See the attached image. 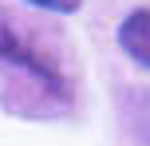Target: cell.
<instances>
[{
	"label": "cell",
	"instance_id": "3",
	"mask_svg": "<svg viewBox=\"0 0 150 146\" xmlns=\"http://www.w3.org/2000/svg\"><path fill=\"white\" fill-rule=\"evenodd\" d=\"M138 146H150V91H142V103H138Z\"/></svg>",
	"mask_w": 150,
	"mask_h": 146
},
{
	"label": "cell",
	"instance_id": "2",
	"mask_svg": "<svg viewBox=\"0 0 150 146\" xmlns=\"http://www.w3.org/2000/svg\"><path fill=\"white\" fill-rule=\"evenodd\" d=\"M119 44L130 59H138L142 67H150V8H138L122 20L119 28Z\"/></svg>",
	"mask_w": 150,
	"mask_h": 146
},
{
	"label": "cell",
	"instance_id": "1",
	"mask_svg": "<svg viewBox=\"0 0 150 146\" xmlns=\"http://www.w3.org/2000/svg\"><path fill=\"white\" fill-rule=\"evenodd\" d=\"M0 67L32 79V83L40 87V95H55L59 103L67 99V83H63L59 67H55L24 32H16L8 20H0Z\"/></svg>",
	"mask_w": 150,
	"mask_h": 146
},
{
	"label": "cell",
	"instance_id": "4",
	"mask_svg": "<svg viewBox=\"0 0 150 146\" xmlns=\"http://www.w3.org/2000/svg\"><path fill=\"white\" fill-rule=\"evenodd\" d=\"M28 4H36V8H47V12H75V8H79L83 0H28Z\"/></svg>",
	"mask_w": 150,
	"mask_h": 146
}]
</instances>
